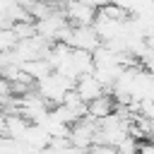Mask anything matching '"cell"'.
<instances>
[{
    "mask_svg": "<svg viewBox=\"0 0 154 154\" xmlns=\"http://www.w3.org/2000/svg\"><path fill=\"white\" fill-rule=\"evenodd\" d=\"M70 89H75V82H72V79H67L65 75L55 72V70H53L46 79L36 82V91H38V94H41L51 106L63 103V99H65V94H67Z\"/></svg>",
    "mask_w": 154,
    "mask_h": 154,
    "instance_id": "6da1fadb",
    "label": "cell"
},
{
    "mask_svg": "<svg viewBox=\"0 0 154 154\" xmlns=\"http://www.w3.org/2000/svg\"><path fill=\"white\" fill-rule=\"evenodd\" d=\"M96 7L82 2V0H65L63 2V14L72 26H89L96 22Z\"/></svg>",
    "mask_w": 154,
    "mask_h": 154,
    "instance_id": "7a4b0ae2",
    "label": "cell"
},
{
    "mask_svg": "<svg viewBox=\"0 0 154 154\" xmlns=\"http://www.w3.org/2000/svg\"><path fill=\"white\" fill-rule=\"evenodd\" d=\"M75 91L89 103V101L99 99L101 94H106V87L99 82V77H96L94 72H89V75H82V77L75 82Z\"/></svg>",
    "mask_w": 154,
    "mask_h": 154,
    "instance_id": "3957f363",
    "label": "cell"
},
{
    "mask_svg": "<svg viewBox=\"0 0 154 154\" xmlns=\"http://www.w3.org/2000/svg\"><path fill=\"white\" fill-rule=\"evenodd\" d=\"M116 108H118V101L113 99L111 91H106V94H101L99 99L89 101V106H87V116H91V118H96V120H103L106 116L116 113Z\"/></svg>",
    "mask_w": 154,
    "mask_h": 154,
    "instance_id": "277c9868",
    "label": "cell"
},
{
    "mask_svg": "<svg viewBox=\"0 0 154 154\" xmlns=\"http://www.w3.org/2000/svg\"><path fill=\"white\" fill-rule=\"evenodd\" d=\"M29 125H31V123H29L22 113H5V132H7V137H12V140H24Z\"/></svg>",
    "mask_w": 154,
    "mask_h": 154,
    "instance_id": "5b68a950",
    "label": "cell"
},
{
    "mask_svg": "<svg viewBox=\"0 0 154 154\" xmlns=\"http://www.w3.org/2000/svg\"><path fill=\"white\" fill-rule=\"evenodd\" d=\"M22 70H24L34 82H41V79H46V77L53 72V65H51L46 58H36V60H26V63H22Z\"/></svg>",
    "mask_w": 154,
    "mask_h": 154,
    "instance_id": "8992f818",
    "label": "cell"
},
{
    "mask_svg": "<svg viewBox=\"0 0 154 154\" xmlns=\"http://www.w3.org/2000/svg\"><path fill=\"white\" fill-rule=\"evenodd\" d=\"M63 103H65V106H67L70 111H75V113H77L79 118H84V116H87V106H89V103H87V101H84V99H82V96H79V94L75 91V89H70V91L65 94Z\"/></svg>",
    "mask_w": 154,
    "mask_h": 154,
    "instance_id": "52a82bcc",
    "label": "cell"
},
{
    "mask_svg": "<svg viewBox=\"0 0 154 154\" xmlns=\"http://www.w3.org/2000/svg\"><path fill=\"white\" fill-rule=\"evenodd\" d=\"M12 31H14V36L22 41V38H34L38 31H36V22L34 19H22V22H14L12 26H10Z\"/></svg>",
    "mask_w": 154,
    "mask_h": 154,
    "instance_id": "ba28073f",
    "label": "cell"
},
{
    "mask_svg": "<svg viewBox=\"0 0 154 154\" xmlns=\"http://www.w3.org/2000/svg\"><path fill=\"white\" fill-rule=\"evenodd\" d=\"M140 144H142L140 140H135L132 135H128V137H125L116 149H118L120 154H140Z\"/></svg>",
    "mask_w": 154,
    "mask_h": 154,
    "instance_id": "9c48e42d",
    "label": "cell"
},
{
    "mask_svg": "<svg viewBox=\"0 0 154 154\" xmlns=\"http://www.w3.org/2000/svg\"><path fill=\"white\" fill-rule=\"evenodd\" d=\"M12 96H14V94H12V82H10L7 77H2V75H0V103L5 106Z\"/></svg>",
    "mask_w": 154,
    "mask_h": 154,
    "instance_id": "30bf717a",
    "label": "cell"
},
{
    "mask_svg": "<svg viewBox=\"0 0 154 154\" xmlns=\"http://www.w3.org/2000/svg\"><path fill=\"white\" fill-rule=\"evenodd\" d=\"M140 154H154V142H147V140H144V142L140 144Z\"/></svg>",
    "mask_w": 154,
    "mask_h": 154,
    "instance_id": "8fae6325",
    "label": "cell"
},
{
    "mask_svg": "<svg viewBox=\"0 0 154 154\" xmlns=\"http://www.w3.org/2000/svg\"><path fill=\"white\" fill-rule=\"evenodd\" d=\"M82 2H87V5H91V7H96V10H101L103 5H108V2H113V0H82Z\"/></svg>",
    "mask_w": 154,
    "mask_h": 154,
    "instance_id": "7c38bea8",
    "label": "cell"
}]
</instances>
